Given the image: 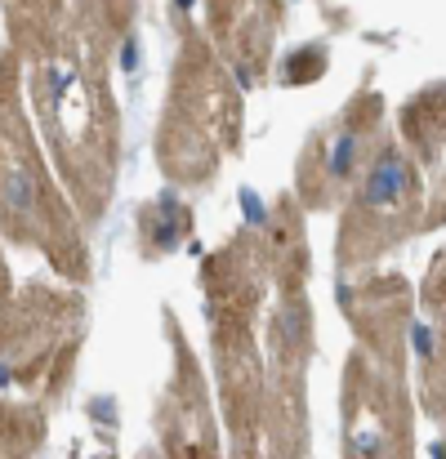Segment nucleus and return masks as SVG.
<instances>
[{
    "mask_svg": "<svg viewBox=\"0 0 446 459\" xmlns=\"http://www.w3.org/2000/svg\"><path fill=\"white\" fill-rule=\"evenodd\" d=\"M31 108L40 121V134L49 143L54 169L81 210L85 223H99L117 192V156L121 130L108 99L103 76L85 63L81 45H63L54 54H40L31 67Z\"/></svg>",
    "mask_w": 446,
    "mask_h": 459,
    "instance_id": "f257e3e1",
    "label": "nucleus"
},
{
    "mask_svg": "<svg viewBox=\"0 0 446 459\" xmlns=\"http://www.w3.org/2000/svg\"><path fill=\"white\" fill-rule=\"evenodd\" d=\"M85 219L72 205L58 169L45 165L36 130L18 103L13 63H0V232L13 246L40 250L49 268L67 281L90 277Z\"/></svg>",
    "mask_w": 446,
    "mask_h": 459,
    "instance_id": "f03ea898",
    "label": "nucleus"
},
{
    "mask_svg": "<svg viewBox=\"0 0 446 459\" xmlns=\"http://www.w3.org/2000/svg\"><path fill=\"white\" fill-rule=\"evenodd\" d=\"M237 143H241L237 90L214 63L183 58L156 134L161 174L174 187H206L219 174V165L237 152Z\"/></svg>",
    "mask_w": 446,
    "mask_h": 459,
    "instance_id": "7ed1b4c3",
    "label": "nucleus"
},
{
    "mask_svg": "<svg viewBox=\"0 0 446 459\" xmlns=\"http://www.w3.org/2000/svg\"><path fill=\"white\" fill-rule=\"evenodd\" d=\"M424 232V174L402 148V139L384 134L380 148L371 152L362 178L344 196V219H339V241H335V264L362 268L402 241Z\"/></svg>",
    "mask_w": 446,
    "mask_h": 459,
    "instance_id": "20e7f679",
    "label": "nucleus"
},
{
    "mask_svg": "<svg viewBox=\"0 0 446 459\" xmlns=\"http://www.w3.org/2000/svg\"><path fill=\"white\" fill-rule=\"evenodd\" d=\"M81 316H85L81 295L54 290L45 281L22 286L13 295L4 330H0V352H4L9 379L22 384V388H36L49 402H58L67 393Z\"/></svg>",
    "mask_w": 446,
    "mask_h": 459,
    "instance_id": "39448f33",
    "label": "nucleus"
},
{
    "mask_svg": "<svg viewBox=\"0 0 446 459\" xmlns=\"http://www.w3.org/2000/svg\"><path fill=\"white\" fill-rule=\"evenodd\" d=\"M384 103L380 94H357L335 121H326L308 143L295 165V196L308 210L344 205L348 187L362 178L371 152L384 139Z\"/></svg>",
    "mask_w": 446,
    "mask_h": 459,
    "instance_id": "423d86ee",
    "label": "nucleus"
},
{
    "mask_svg": "<svg viewBox=\"0 0 446 459\" xmlns=\"http://www.w3.org/2000/svg\"><path fill=\"white\" fill-rule=\"evenodd\" d=\"M415 424L407 406V370H389L362 348L344 366V451L411 455Z\"/></svg>",
    "mask_w": 446,
    "mask_h": 459,
    "instance_id": "0eeeda50",
    "label": "nucleus"
},
{
    "mask_svg": "<svg viewBox=\"0 0 446 459\" xmlns=\"http://www.w3.org/2000/svg\"><path fill=\"white\" fill-rule=\"evenodd\" d=\"M165 330H170V343H174V366H170V384L156 402V437H161L165 455H214L219 451V424L210 415L201 366H197L174 312H165Z\"/></svg>",
    "mask_w": 446,
    "mask_h": 459,
    "instance_id": "6e6552de",
    "label": "nucleus"
},
{
    "mask_svg": "<svg viewBox=\"0 0 446 459\" xmlns=\"http://www.w3.org/2000/svg\"><path fill=\"white\" fill-rule=\"evenodd\" d=\"M344 316L353 321L362 352L389 370H407V334H411V290L398 277H371L344 290Z\"/></svg>",
    "mask_w": 446,
    "mask_h": 459,
    "instance_id": "1a4fd4ad",
    "label": "nucleus"
},
{
    "mask_svg": "<svg viewBox=\"0 0 446 459\" xmlns=\"http://www.w3.org/2000/svg\"><path fill=\"white\" fill-rule=\"evenodd\" d=\"M402 148L424 174V232L446 223V85L424 90L402 112Z\"/></svg>",
    "mask_w": 446,
    "mask_h": 459,
    "instance_id": "9d476101",
    "label": "nucleus"
},
{
    "mask_svg": "<svg viewBox=\"0 0 446 459\" xmlns=\"http://www.w3.org/2000/svg\"><path fill=\"white\" fill-rule=\"evenodd\" d=\"M188 232H192V210L179 196H156L152 205L139 210V241H144V255L148 259L170 255Z\"/></svg>",
    "mask_w": 446,
    "mask_h": 459,
    "instance_id": "9b49d317",
    "label": "nucleus"
},
{
    "mask_svg": "<svg viewBox=\"0 0 446 459\" xmlns=\"http://www.w3.org/2000/svg\"><path fill=\"white\" fill-rule=\"evenodd\" d=\"M420 402L433 420L446 424V312H438L433 330H424L420 348Z\"/></svg>",
    "mask_w": 446,
    "mask_h": 459,
    "instance_id": "f8f14e48",
    "label": "nucleus"
},
{
    "mask_svg": "<svg viewBox=\"0 0 446 459\" xmlns=\"http://www.w3.org/2000/svg\"><path fill=\"white\" fill-rule=\"evenodd\" d=\"M45 442V406H0V455H31Z\"/></svg>",
    "mask_w": 446,
    "mask_h": 459,
    "instance_id": "ddd939ff",
    "label": "nucleus"
},
{
    "mask_svg": "<svg viewBox=\"0 0 446 459\" xmlns=\"http://www.w3.org/2000/svg\"><path fill=\"white\" fill-rule=\"evenodd\" d=\"M424 304L433 307V312H446V250L433 259V268H429V281H424Z\"/></svg>",
    "mask_w": 446,
    "mask_h": 459,
    "instance_id": "4468645a",
    "label": "nucleus"
},
{
    "mask_svg": "<svg viewBox=\"0 0 446 459\" xmlns=\"http://www.w3.org/2000/svg\"><path fill=\"white\" fill-rule=\"evenodd\" d=\"M0 241H4V232H0ZM13 277H9V264H4V246H0V330H4V321H9V307H13Z\"/></svg>",
    "mask_w": 446,
    "mask_h": 459,
    "instance_id": "2eb2a0df",
    "label": "nucleus"
}]
</instances>
